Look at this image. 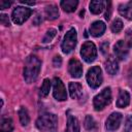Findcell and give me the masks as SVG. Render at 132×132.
I'll return each mask as SVG.
<instances>
[{
  "mask_svg": "<svg viewBox=\"0 0 132 132\" xmlns=\"http://www.w3.org/2000/svg\"><path fill=\"white\" fill-rule=\"evenodd\" d=\"M41 68V61L36 56H29L25 62L24 78L26 82L31 84L36 80Z\"/></svg>",
  "mask_w": 132,
  "mask_h": 132,
  "instance_id": "cell-1",
  "label": "cell"
},
{
  "mask_svg": "<svg viewBox=\"0 0 132 132\" xmlns=\"http://www.w3.org/2000/svg\"><path fill=\"white\" fill-rule=\"evenodd\" d=\"M36 127L45 132H57L58 130V118L51 112H44L40 114L36 121Z\"/></svg>",
  "mask_w": 132,
  "mask_h": 132,
  "instance_id": "cell-2",
  "label": "cell"
},
{
  "mask_svg": "<svg viewBox=\"0 0 132 132\" xmlns=\"http://www.w3.org/2000/svg\"><path fill=\"white\" fill-rule=\"evenodd\" d=\"M77 43V34H76V30L74 28H71L69 29L66 34L64 35V38H63V41H62V44H61V48H62V52L64 54H69L71 53L75 45Z\"/></svg>",
  "mask_w": 132,
  "mask_h": 132,
  "instance_id": "cell-3",
  "label": "cell"
},
{
  "mask_svg": "<svg viewBox=\"0 0 132 132\" xmlns=\"http://www.w3.org/2000/svg\"><path fill=\"white\" fill-rule=\"evenodd\" d=\"M110 102H111V91H110V88L103 89L93 99V105H94L95 110H97V111L102 110Z\"/></svg>",
  "mask_w": 132,
  "mask_h": 132,
  "instance_id": "cell-4",
  "label": "cell"
},
{
  "mask_svg": "<svg viewBox=\"0 0 132 132\" xmlns=\"http://www.w3.org/2000/svg\"><path fill=\"white\" fill-rule=\"evenodd\" d=\"M102 80H103L102 71H101V68L99 66H94L88 70L87 81L91 88H93V89L98 88L102 84Z\"/></svg>",
  "mask_w": 132,
  "mask_h": 132,
  "instance_id": "cell-5",
  "label": "cell"
},
{
  "mask_svg": "<svg viewBox=\"0 0 132 132\" xmlns=\"http://www.w3.org/2000/svg\"><path fill=\"white\" fill-rule=\"evenodd\" d=\"M33 10L31 8L25 7V6H16L11 13L12 22L16 25H22L24 22H26L29 16L32 14Z\"/></svg>",
  "mask_w": 132,
  "mask_h": 132,
  "instance_id": "cell-6",
  "label": "cell"
},
{
  "mask_svg": "<svg viewBox=\"0 0 132 132\" xmlns=\"http://www.w3.org/2000/svg\"><path fill=\"white\" fill-rule=\"evenodd\" d=\"M80 56L87 63L93 62L97 57V48L92 41H86L80 48Z\"/></svg>",
  "mask_w": 132,
  "mask_h": 132,
  "instance_id": "cell-7",
  "label": "cell"
},
{
  "mask_svg": "<svg viewBox=\"0 0 132 132\" xmlns=\"http://www.w3.org/2000/svg\"><path fill=\"white\" fill-rule=\"evenodd\" d=\"M53 95L58 101H64L67 99L65 86L59 77H54L53 79Z\"/></svg>",
  "mask_w": 132,
  "mask_h": 132,
  "instance_id": "cell-8",
  "label": "cell"
},
{
  "mask_svg": "<svg viewBox=\"0 0 132 132\" xmlns=\"http://www.w3.org/2000/svg\"><path fill=\"white\" fill-rule=\"evenodd\" d=\"M131 45L126 40H119L113 46V53L116 58L119 60H125L129 54V48Z\"/></svg>",
  "mask_w": 132,
  "mask_h": 132,
  "instance_id": "cell-9",
  "label": "cell"
},
{
  "mask_svg": "<svg viewBox=\"0 0 132 132\" xmlns=\"http://www.w3.org/2000/svg\"><path fill=\"white\" fill-rule=\"evenodd\" d=\"M68 72H69V74L72 77H75V78L80 77L81 74H82L81 63L77 59H75V58L70 59V61L68 63Z\"/></svg>",
  "mask_w": 132,
  "mask_h": 132,
  "instance_id": "cell-10",
  "label": "cell"
},
{
  "mask_svg": "<svg viewBox=\"0 0 132 132\" xmlns=\"http://www.w3.org/2000/svg\"><path fill=\"white\" fill-rule=\"evenodd\" d=\"M122 121V114L120 112H112L106 120L105 127L108 131H114L120 127Z\"/></svg>",
  "mask_w": 132,
  "mask_h": 132,
  "instance_id": "cell-11",
  "label": "cell"
},
{
  "mask_svg": "<svg viewBox=\"0 0 132 132\" xmlns=\"http://www.w3.org/2000/svg\"><path fill=\"white\" fill-rule=\"evenodd\" d=\"M106 26L102 21H96L91 24L90 26V33L94 37H100L105 32Z\"/></svg>",
  "mask_w": 132,
  "mask_h": 132,
  "instance_id": "cell-12",
  "label": "cell"
},
{
  "mask_svg": "<svg viewBox=\"0 0 132 132\" xmlns=\"http://www.w3.org/2000/svg\"><path fill=\"white\" fill-rule=\"evenodd\" d=\"M105 69L106 71L111 74V75H114L118 73L119 71V63H118V59L114 57V56H109L106 60V63H105Z\"/></svg>",
  "mask_w": 132,
  "mask_h": 132,
  "instance_id": "cell-13",
  "label": "cell"
},
{
  "mask_svg": "<svg viewBox=\"0 0 132 132\" xmlns=\"http://www.w3.org/2000/svg\"><path fill=\"white\" fill-rule=\"evenodd\" d=\"M68 89H69L70 97L72 99H78L82 95V87L79 82H73V81L69 82Z\"/></svg>",
  "mask_w": 132,
  "mask_h": 132,
  "instance_id": "cell-14",
  "label": "cell"
},
{
  "mask_svg": "<svg viewBox=\"0 0 132 132\" xmlns=\"http://www.w3.org/2000/svg\"><path fill=\"white\" fill-rule=\"evenodd\" d=\"M130 103V95L125 90H120L118 100H117V106L120 108H125Z\"/></svg>",
  "mask_w": 132,
  "mask_h": 132,
  "instance_id": "cell-15",
  "label": "cell"
},
{
  "mask_svg": "<svg viewBox=\"0 0 132 132\" xmlns=\"http://www.w3.org/2000/svg\"><path fill=\"white\" fill-rule=\"evenodd\" d=\"M79 130H80V126H79L78 120L74 116L68 114L66 132H79Z\"/></svg>",
  "mask_w": 132,
  "mask_h": 132,
  "instance_id": "cell-16",
  "label": "cell"
},
{
  "mask_svg": "<svg viewBox=\"0 0 132 132\" xmlns=\"http://www.w3.org/2000/svg\"><path fill=\"white\" fill-rule=\"evenodd\" d=\"M119 12L127 20L132 21V1H129L125 4H121L119 6Z\"/></svg>",
  "mask_w": 132,
  "mask_h": 132,
  "instance_id": "cell-17",
  "label": "cell"
},
{
  "mask_svg": "<svg viewBox=\"0 0 132 132\" xmlns=\"http://www.w3.org/2000/svg\"><path fill=\"white\" fill-rule=\"evenodd\" d=\"M44 13H45L46 19H48V20H56L59 16V9H58V7L56 5L50 4V5L45 6Z\"/></svg>",
  "mask_w": 132,
  "mask_h": 132,
  "instance_id": "cell-18",
  "label": "cell"
},
{
  "mask_svg": "<svg viewBox=\"0 0 132 132\" xmlns=\"http://www.w3.org/2000/svg\"><path fill=\"white\" fill-rule=\"evenodd\" d=\"M60 5L64 11L72 12L76 9V7L78 5V1L77 0H63L60 2Z\"/></svg>",
  "mask_w": 132,
  "mask_h": 132,
  "instance_id": "cell-19",
  "label": "cell"
},
{
  "mask_svg": "<svg viewBox=\"0 0 132 132\" xmlns=\"http://www.w3.org/2000/svg\"><path fill=\"white\" fill-rule=\"evenodd\" d=\"M90 10L94 14H99L104 9V2L102 0H93L89 4Z\"/></svg>",
  "mask_w": 132,
  "mask_h": 132,
  "instance_id": "cell-20",
  "label": "cell"
},
{
  "mask_svg": "<svg viewBox=\"0 0 132 132\" xmlns=\"http://www.w3.org/2000/svg\"><path fill=\"white\" fill-rule=\"evenodd\" d=\"M13 129L12 120L9 118H4L0 123V132H11Z\"/></svg>",
  "mask_w": 132,
  "mask_h": 132,
  "instance_id": "cell-21",
  "label": "cell"
},
{
  "mask_svg": "<svg viewBox=\"0 0 132 132\" xmlns=\"http://www.w3.org/2000/svg\"><path fill=\"white\" fill-rule=\"evenodd\" d=\"M19 118H20V122L23 126H27L30 122V117H29V113H28V110L24 107V106H21L20 109H19Z\"/></svg>",
  "mask_w": 132,
  "mask_h": 132,
  "instance_id": "cell-22",
  "label": "cell"
},
{
  "mask_svg": "<svg viewBox=\"0 0 132 132\" xmlns=\"http://www.w3.org/2000/svg\"><path fill=\"white\" fill-rule=\"evenodd\" d=\"M51 87H52V81L48 79V78H44L43 79V82L40 87V90H39V95L41 97H45L48 95L50 93V90H51Z\"/></svg>",
  "mask_w": 132,
  "mask_h": 132,
  "instance_id": "cell-23",
  "label": "cell"
},
{
  "mask_svg": "<svg viewBox=\"0 0 132 132\" xmlns=\"http://www.w3.org/2000/svg\"><path fill=\"white\" fill-rule=\"evenodd\" d=\"M84 125H85V128L89 131H94L97 129V123L95 122L94 118L92 116H86V119H85V122H84Z\"/></svg>",
  "mask_w": 132,
  "mask_h": 132,
  "instance_id": "cell-24",
  "label": "cell"
},
{
  "mask_svg": "<svg viewBox=\"0 0 132 132\" xmlns=\"http://www.w3.org/2000/svg\"><path fill=\"white\" fill-rule=\"evenodd\" d=\"M110 29L113 33H119L122 29H123V22L120 20V19H116L111 25H110Z\"/></svg>",
  "mask_w": 132,
  "mask_h": 132,
  "instance_id": "cell-25",
  "label": "cell"
},
{
  "mask_svg": "<svg viewBox=\"0 0 132 132\" xmlns=\"http://www.w3.org/2000/svg\"><path fill=\"white\" fill-rule=\"evenodd\" d=\"M56 34H57L56 29H48V30L46 31V33H45L43 39H42V42H43V43L51 42V41L54 39V37L56 36Z\"/></svg>",
  "mask_w": 132,
  "mask_h": 132,
  "instance_id": "cell-26",
  "label": "cell"
},
{
  "mask_svg": "<svg viewBox=\"0 0 132 132\" xmlns=\"http://www.w3.org/2000/svg\"><path fill=\"white\" fill-rule=\"evenodd\" d=\"M124 131L125 132H131L132 131V116H128L125 122L124 126Z\"/></svg>",
  "mask_w": 132,
  "mask_h": 132,
  "instance_id": "cell-27",
  "label": "cell"
},
{
  "mask_svg": "<svg viewBox=\"0 0 132 132\" xmlns=\"http://www.w3.org/2000/svg\"><path fill=\"white\" fill-rule=\"evenodd\" d=\"M0 22H1V24H2V25L6 26V27L10 26V22H9L8 15H7V14H5V13H1V14H0Z\"/></svg>",
  "mask_w": 132,
  "mask_h": 132,
  "instance_id": "cell-28",
  "label": "cell"
},
{
  "mask_svg": "<svg viewBox=\"0 0 132 132\" xmlns=\"http://www.w3.org/2000/svg\"><path fill=\"white\" fill-rule=\"evenodd\" d=\"M106 5H107V7H106V12H105L104 18H105V20L108 21V20L110 19V14H111V2L108 1V2L106 3Z\"/></svg>",
  "mask_w": 132,
  "mask_h": 132,
  "instance_id": "cell-29",
  "label": "cell"
},
{
  "mask_svg": "<svg viewBox=\"0 0 132 132\" xmlns=\"http://www.w3.org/2000/svg\"><path fill=\"white\" fill-rule=\"evenodd\" d=\"M12 4V1H7V0H1L0 1V9H5L8 8Z\"/></svg>",
  "mask_w": 132,
  "mask_h": 132,
  "instance_id": "cell-30",
  "label": "cell"
},
{
  "mask_svg": "<svg viewBox=\"0 0 132 132\" xmlns=\"http://www.w3.org/2000/svg\"><path fill=\"white\" fill-rule=\"evenodd\" d=\"M53 65L55 67H60L62 65V59L60 56H55L53 59Z\"/></svg>",
  "mask_w": 132,
  "mask_h": 132,
  "instance_id": "cell-31",
  "label": "cell"
},
{
  "mask_svg": "<svg viewBox=\"0 0 132 132\" xmlns=\"http://www.w3.org/2000/svg\"><path fill=\"white\" fill-rule=\"evenodd\" d=\"M108 42H103L102 44H101V47H100V51H101V53L103 54V55H106V53L108 52Z\"/></svg>",
  "mask_w": 132,
  "mask_h": 132,
  "instance_id": "cell-32",
  "label": "cell"
},
{
  "mask_svg": "<svg viewBox=\"0 0 132 132\" xmlns=\"http://www.w3.org/2000/svg\"><path fill=\"white\" fill-rule=\"evenodd\" d=\"M21 3L23 4H27V5H34L35 4V1H25V0H20Z\"/></svg>",
  "mask_w": 132,
  "mask_h": 132,
  "instance_id": "cell-33",
  "label": "cell"
}]
</instances>
